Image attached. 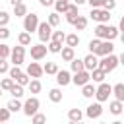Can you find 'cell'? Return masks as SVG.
I'll list each match as a JSON object with an SVG mask.
<instances>
[{"label": "cell", "instance_id": "7c38bea8", "mask_svg": "<svg viewBox=\"0 0 124 124\" xmlns=\"http://www.w3.org/2000/svg\"><path fill=\"white\" fill-rule=\"evenodd\" d=\"M54 76H56V83H58L60 87H66V85L72 83V74H70L68 70H58Z\"/></svg>", "mask_w": 124, "mask_h": 124}, {"label": "cell", "instance_id": "ac0fdd59", "mask_svg": "<svg viewBox=\"0 0 124 124\" xmlns=\"http://www.w3.org/2000/svg\"><path fill=\"white\" fill-rule=\"evenodd\" d=\"M89 78H91L95 83H101V81H105V79H107V74H105L101 68H95V70H91V72H89Z\"/></svg>", "mask_w": 124, "mask_h": 124}, {"label": "cell", "instance_id": "816d5d0a", "mask_svg": "<svg viewBox=\"0 0 124 124\" xmlns=\"http://www.w3.org/2000/svg\"><path fill=\"white\" fill-rule=\"evenodd\" d=\"M19 2H23V0H10V4H12V6H16V4H19Z\"/></svg>", "mask_w": 124, "mask_h": 124}, {"label": "cell", "instance_id": "d6a6232c", "mask_svg": "<svg viewBox=\"0 0 124 124\" xmlns=\"http://www.w3.org/2000/svg\"><path fill=\"white\" fill-rule=\"evenodd\" d=\"M46 23H48L50 27H58V25H60V14H56V12L48 14V17H46Z\"/></svg>", "mask_w": 124, "mask_h": 124}, {"label": "cell", "instance_id": "ba28073f", "mask_svg": "<svg viewBox=\"0 0 124 124\" xmlns=\"http://www.w3.org/2000/svg\"><path fill=\"white\" fill-rule=\"evenodd\" d=\"M23 58H25V46L17 45V46H14L10 50V60H12L14 66H21L23 64Z\"/></svg>", "mask_w": 124, "mask_h": 124}, {"label": "cell", "instance_id": "7dc6e473", "mask_svg": "<svg viewBox=\"0 0 124 124\" xmlns=\"http://www.w3.org/2000/svg\"><path fill=\"white\" fill-rule=\"evenodd\" d=\"M10 70V64H8V60L6 58H0V74H6Z\"/></svg>", "mask_w": 124, "mask_h": 124}, {"label": "cell", "instance_id": "d4e9b609", "mask_svg": "<svg viewBox=\"0 0 124 124\" xmlns=\"http://www.w3.org/2000/svg\"><path fill=\"white\" fill-rule=\"evenodd\" d=\"M54 10H56V14H64L66 10H68V6H70V0H54Z\"/></svg>", "mask_w": 124, "mask_h": 124}, {"label": "cell", "instance_id": "e0dca14e", "mask_svg": "<svg viewBox=\"0 0 124 124\" xmlns=\"http://www.w3.org/2000/svg\"><path fill=\"white\" fill-rule=\"evenodd\" d=\"M58 54H62V60H64V62H70V60L76 58V48H72V46H62V50H60Z\"/></svg>", "mask_w": 124, "mask_h": 124}, {"label": "cell", "instance_id": "f35d334b", "mask_svg": "<svg viewBox=\"0 0 124 124\" xmlns=\"http://www.w3.org/2000/svg\"><path fill=\"white\" fill-rule=\"evenodd\" d=\"M64 37H66V33H64V31H52V35H50V41L64 43Z\"/></svg>", "mask_w": 124, "mask_h": 124}, {"label": "cell", "instance_id": "d6986e66", "mask_svg": "<svg viewBox=\"0 0 124 124\" xmlns=\"http://www.w3.org/2000/svg\"><path fill=\"white\" fill-rule=\"evenodd\" d=\"M108 110H110L114 116H118V114H122V110H124V103L114 99V101H110V103H108Z\"/></svg>", "mask_w": 124, "mask_h": 124}, {"label": "cell", "instance_id": "30bf717a", "mask_svg": "<svg viewBox=\"0 0 124 124\" xmlns=\"http://www.w3.org/2000/svg\"><path fill=\"white\" fill-rule=\"evenodd\" d=\"M25 74H27L31 79H39V78L43 76V66H41L39 62H29V64H27Z\"/></svg>", "mask_w": 124, "mask_h": 124}, {"label": "cell", "instance_id": "3957f363", "mask_svg": "<svg viewBox=\"0 0 124 124\" xmlns=\"http://www.w3.org/2000/svg\"><path fill=\"white\" fill-rule=\"evenodd\" d=\"M110 93H112V85H108L107 81H101L97 87H95V99H97V103H105V101H108V97H110Z\"/></svg>", "mask_w": 124, "mask_h": 124}, {"label": "cell", "instance_id": "836d02e7", "mask_svg": "<svg viewBox=\"0 0 124 124\" xmlns=\"http://www.w3.org/2000/svg\"><path fill=\"white\" fill-rule=\"evenodd\" d=\"M70 68H72L74 74H76V72H81V70H83V60H81V58H74V60H70Z\"/></svg>", "mask_w": 124, "mask_h": 124}, {"label": "cell", "instance_id": "c3c4849f", "mask_svg": "<svg viewBox=\"0 0 124 124\" xmlns=\"http://www.w3.org/2000/svg\"><path fill=\"white\" fill-rule=\"evenodd\" d=\"M91 8H103V4H105V0H85Z\"/></svg>", "mask_w": 124, "mask_h": 124}, {"label": "cell", "instance_id": "83f0119b", "mask_svg": "<svg viewBox=\"0 0 124 124\" xmlns=\"http://www.w3.org/2000/svg\"><path fill=\"white\" fill-rule=\"evenodd\" d=\"M48 99H50L52 103H60V101H62V89H60V87L50 89V91H48Z\"/></svg>", "mask_w": 124, "mask_h": 124}, {"label": "cell", "instance_id": "484cf974", "mask_svg": "<svg viewBox=\"0 0 124 124\" xmlns=\"http://www.w3.org/2000/svg\"><path fill=\"white\" fill-rule=\"evenodd\" d=\"M17 43H19L21 46H29V45H31V33L21 31V33L17 35Z\"/></svg>", "mask_w": 124, "mask_h": 124}, {"label": "cell", "instance_id": "6da1fadb", "mask_svg": "<svg viewBox=\"0 0 124 124\" xmlns=\"http://www.w3.org/2000/svg\"><path fill=\"white\" fill-rule=\"evenodd\" d=\"M118 33H120V29L114 25H108V23H99L95 27V37L101 41H114L118 37Z\"/></svg>", "mask_w": 124, "mask_h": 124}, {"label": "cell", "instance_id": "f6af8a7d", "mask_svg": "<svg viewBox=\"0 0 124 124\" xmlns=\"http://www.w3.org/2000/svg\"><path fill=\"white\" fill-rule=\"evenodd\" d=\"M103 8H105V10H108V12H112V10L116 8V0H105Z\"/></svg>", "mask_w": 124, "mask_h": 124}, {"label": "cell", "instance_id": "7a4b0ae2", "mask_svg": "<svg viewBox=\"0 0 124 124\" xmlns=\"http://www.w3.org/2000/svg\"><path fill=\"white\" fill-rule=\"evenodd\" d=\"M118 64H120V60H118V56H116V54H107V56H103V58L99 60V66H97V68H101V70L108 76V74H110Z\"/></svg>", "mask_w": 124, "mask_h": 124}, {"label": "cell", "instance_id": "74e56055", "mask_svg": "<svg viewBox=\"0 0 124 124\" xmlns=\"http://www.w3.org/2000/svg\"><path fill=\"white\" fill-rule=\"evenodd\" d=\"M12 85H14V79H12V78H4V79H0V89H2V91H10Z\"/></svg>", "mask_w": 124, "mask_h": 124}, {"label": "cell", "instance_id": "603a6c76", "mask_svg": "<svg viewBox=\"0 0 124 124\" xmlns=\"http://www.w3.org/2000/svg\"><path fill=\"white\" fill-rule=\"evenodd\" d=\"M81 95H83L85 99H91V97L95 95V85H93L91 81H87L85 85H81Z\"/></svg>", "mask_w": 124, "mask_h": 124}, {"label": "cell", "instance_id": "d590c367", "mask_svg": "<svg viewBox=\"0 0 124 124\" xmlns=\"http://www.w3.org/2000/svg\"><path fill=\"white\" fill-rule=\"evenodd\" d=\"M31 124H46V116L43 114V112H35L33 116H31Z\"/></svg>", "mask_w": 124, "mask_h": 124}, {"label": "cell", "instance_id": "5bb4252c", "mask_svg": "<svg viewBox=\"0 0 124 124\" xmlns=\"http://www.w3.org/2000/svg\"><path fill=\"white\" fill-rule=\"evenodd\" d=\"M112 52H114V45H112V41H101V45H99L95 56H107V54H112Z\"/></svg>", "mask_w": 124, "mask_h": 124}, {"label": "cell", "instance_id": "4dcf8cb0", "mask_svg": "<svg viewBox=\"0 0 124 124\" xmlns=\"http://www.w3.org/2000/svg\"><path fill=\"white\" fill-rule=\"evenodd\" d=\"M10 93H12L14 99H21V97H23V85H17V83L14 81V85L10 87Z\"/></svg>", "mask_w": 124, "mask_h": 124}, {"label": "cell", "instance_id": "52a82bcc", "mask_svg": "<svg viewBox=\"0 0 124 124\" xmlns=\"http://www.w3.org/2000/svg\"><path fill=\"white\" fill-rule=\"evenodd\" d=\"M37 35H39V41L45 45L50 41V35H52V27L46 23V21H39V27H37Z\"/></svg>", "mask_w": 124, "mask_h": 124}, {"label": "cell", "instance_id": "681fc988", "mask_svg": "<svg viewBox=\"0 0 124 124\" xmlns=\"http://www.w3.org/2000/svg\"><path fill=\"white\" fill-rule=\"evenodd\" d=\"M39 4L46 8V6H52V4H54V0H39Z\"/></svg>", "mask_w": 124, "mask_h": 124}, {"label": "cell", "instance_id": "9f6ffc18", "mask_svg": "<svg viewBox=\"0 0 124 124\" xmlns=\"http://www.w3.org/2000/svg\"><path fill=\"white\" fill-rule=\"evenodd\" d=\"M0 97H2V89H0Z\"/></svg>", "mask_w": 124, "mask_h": 124}, {"label": "cell", "instance_id": "60d3db41", "mask_svg": "<svg viewBox=\"0 0 124 124\" xmlns=\"http://www.w3.org/2000/svg\"><path fill=\"white\" fill-rule=\"evenodd\" d=\"M10 50H12V48H10L8 45L0 43V58H6V60H8V58H10Z\"/></svg>", "mask_w": 124, "mask_h": 124}, {"label": "cell", "instance_id": "9a60e30c", "mask_svg": "<svg viewBox=\"0 0 124 124\" xmlns=\"http://www.w3.org/2000/svg\"><path fill=\"white\" fill-rule=\"evenodd\" d=\"M78 16H79V6H76V4H72V2H70L68 10L64 12V17H66V21H68V23H74V21L78 19Z\"/></svg>", "mask_w": 124, "mask_h": 124}, {"label": "cell", "instance_id": "4316f807", "mask_svg": "<svg viewBox=\"0 0 124 124\" xmlns=\"http://www.w3.org/2000/svg\"><path fill=\"white\" fill-rule=\"evenodd\" d=\"M56 72H58V64L56 62H46L43 66V74H46V76H54Z\"/></svg>", "mask_w": 124, "mask_h": 124}, {"label": "cell", "instance_id": "ab89813d", "mask_svg": "<svg viewBox=\"0 0 124 124\" xmlns=\"http://www.w3.org/2000/svg\"><path fill=\"white\" fill-rule=\"evenodd\" d=\"M99 45H101V39H97V37H95V39H91V41H89V52H91V54H95V52H97V48H99Z\"/></svg>", "mask_w": 124, "mask_h": 124}, {"label": "cell", "instance_id": "8d00e7d4", "mask_svg": "<svg viewBox=\"0 0 124 124\" xmlns=\"http://www.w3.org/2000/svg\"><path fill=\"white\" fill-rule=\"evenodd\" d=\"M29 79H31V78H29V76H27L25 72H21V74H19V76H17V78H16L14 81H16L17 85H23V87H25V85L29 83Z\"/></svg>", "mask_w": 124, "mask_h": 124}, {"label": "cell", "instance_id": "bcb514c9", "mask_svg": "<svg viewBox=\"0 0 124 124\" xmlns=\"http://www.w3.org/2000/svg\"><path fill=\"white\" fill-rule=\"evenodd\" d=\"M8 37H10V29H8L6 25H0V39H2V41H6Z\"/></svg>", "mask_w": 124, "mask_h": 124}, {"label": "cell", "instance_id": "1f68e13d", "mask_svg": "<svg viewBox=\"0 0 124 124\" xmlns=\"http://www.w3.org/2000/svg\"><path fill=\"white\" fill-rule=\"evenodd\" d=\"M25 14H27V6H25L23 2H19V4L14 6V16H16V17H23Z\"/></svg>", "mask_w": 124, "mask_h": 124}, {"label": "cell", "instance_id": "f5cc1de1", "mask_svg": "<svg viewBox=\"0 0 124 124\" xmlns=\"http://www.w3.org/2000/svg\"><path fill=\"white\" fill-rule=\"evenodd\" d=\"M110 124H124V122H120V120H114V122H110Z\"/></svg>", "mask_w": 124, "mask_h": 124}, {"label": "cell", "instance_id": "5b68a950", "mask_svg": "<svg viewBox=\"0 0 124 124\" xmlns=\"http://www.w3.org/2000/svg\"><path fill=\"white\" fill-rule=\"evenodd\" d=\"M39 107H41V103H39V99L33 95V97H29V99H25V103L21 105V110H23V114L25 116H33L37 110H39Z\"/></svg>", "mask_w": 124, "mask_h": 124}, {"label": "cell", "instance_id": "277c9868", "mask_svg": "<svg viewBox=\"0 0 124 124\" xmlns=\"http://www.w3.org/2000/svg\"><path fill=\"white\" fill-rule=\"evenodd\" d=\"M89 17L93 21H97V23H108L110 21V12L105 10V8H91Z\"/></svg>", "mask_w": 124, "mask_h": 124}, {"label": "cell", "instance_id": "f907efd6", "mask_svg": "<svg viewBox=\"0 0 124 124\" xmlns=\"http://www.w3.org/2000/svg\"><path fill=\"white\" fill-rule=\"evenodd\" d=\"M72 4H76V6H81V4H85V0H72Z\"/></svg>", "mask_w": 124, "mask_h": 124}, {"label": "cell", "instance_id": "7402d4cb", "mask_svg": "<svg viewBox=\"0 0 124 124\" xmlns=\"http://www.w3.org/2000/svg\"><path fill=\"white\" fill-rule=\"evenodd\" d=\"M83 118V110L81 108H70L68 110V120L70 122H79Z\"/></svg>", "mask_w": 124, "mask_h": 124}, {"label": "cell", "instance_id": "7bdbcfd3", "mask_svg": "<svg viewBox=\"0 0 124 124\" xmlns=\"http://www.w3.org/2000/svg\"><path fill=\"white\" fill-rule=\"evenodd\" d=\"M8 21H10V14L0 10V25H8Z\"/></svg>", "mask_w": 124, "mask_h": 124}, {"label": "cell", "instance_id": "8fae6325", "mask_svg": "<svg viewBox=\"0 0 124 124\" xmlns=\"http://www.w3.org/2000/svg\"><path fill=\"white\" fill-rule=\"evenodd\" d=\"M101 114H103V103H91V105L85 108V116L91 118V120H93V118H99Z\"/></svg>", "mask_w": 124, "mask_h": 124}, {"label": "cell", "instance_id": "11a10c76", "mask_svg": "<svg viewBox=\"0 0 124 124\" xmlns=\"http://www.w3.org/2000/svg\"><path fill=\"white\" fill-rule=\"evenodd\" d=\"M99 124H107V122H99Z\"/></svg>", "mask_w": 124, "mask_h": 124}, {"label": "cell", "instance_id": "ee69618b", "mask_svg": "<svg viewBox=\"0 0 124 124\" xmlns=\"http://www.w3.org/2000/svg\"><path fill=\"white\" fill-rule=\"evenodd\" d=\"M10 114H12V112H10L8 108H0V122H8V120H10Z\"/></svg>", "mask_w": 124, "mask_h": 124}, {"label": "cell", "instance_id": "ffe728a7", "mask_svg": "<svg viewBox=\"0 0 124 124\" xmlns=\"http://www.w3.org/2000/svg\"><path fill=\"white\" fill-rule=\"evenodd\" d=\"M64 43H66V46L76 48V46L79 45V35H78V33H70V35H66V37H64Z\"/></svg>", "mask_w": 124, "mask_h": 124}, {"label": "cell", "instance_id": "2e32d148", "mask_svg": "<svg viewBox=\"0 0 124 124\" xmlns=\"http://www.w3.org/2000/svg\"><path fill=\"white\" fill-rule=\"evenodd\" d=\"M83 60V70H87V72H91V70H95L97 66H99V58L95 56V54H87L85 58H81Z\"/></svg>", "mask_w": 124, "mask_h": 124}, {"label": "cell", "instance_id": "6f0895ef", "mask_svg": "<svg viewBox=\"0 0 124 124\" xmlns=\"http://www.w3.org/2000/svg\"><path fill=\"white\" fill-rule=\"evenodd\" d=\"M0 124H6V122H0Z\"/></svg>", "mask_w": 124, "mask_h": 124}, {"label": "cell", "instance_id": "db71d44e", "mask_svg": "<svg viewBox=\"0 0 124 124\" xmlns=\"http://www.w3.org/2000/svg\"><path fill=\"white\" fill-rule=\"evenodd\" d=\"M68 124H83V122H81V120H79V122H68Z\"/></svg>", "mask_w": 124, "mask_h": 124}, {"label": "cell", "instance_id": "9c48e42d", "mask_svg": "<svg viewBox=\"0 0 124 124\" xmlns=\"http://www.w3.org/2000/svg\"><path fill=\"white\" fill-rule=\"evenodd\" d=\"M46 46L43 45V43H39V45H31V58L35 60V62H39V60H43L45 56H46Z\"/></svg>", "mask_w": 124, "mask_h": 124}, {"label": "cell", "instance_id": "44dd1931", "mask_svg": "<svg viewBox=\"0 0 124 124\" xmlns=\"http://www.w3.org/2000/svg\"><path fill=\"white\" fill-rule=\"evenodd\" d=\"M110 95H114L116 101H122V103H124V83L112 85V93H110Z\"/></svg>", "mask_w": 124, "mask_h": 124}, {"label": "cell", "instance_id": "f546056e", "mask_svg": "<svg viewBox=\"0 0 124 124\" xmlns=\"http://www.w3.org/2000/svg\"><path fill=\"white\" fill-rule=\"evenodd\" d=\"M27 87H29V91H31L33 95H35V93H41V89H43V85H41V79H29Z\"/></svg>", "mask_w": 124, "mask_h": 124}, {"label": "cell", "instance_id": "f1b7e54d", "mask_svg": "<svg viewBox=\"0 0 124 124\" xmlns=\"http://www.w3.org/2000/svg\"><path fill=\"white\" fill-rule=\"evenodd\" d=\"M72 25L76 27V31H83V29L87 27V17H85V16H78V19H76Z\"/></svg>", "mask_w": 124, "mask_h": 124}, {"label": "cell", "instance_id": "b9f144b4", "mask_svg": "<svg viewBox=\"0 0 124 124\" xmlns=\"http://www.w3.org/2000/svg\"><path fill=\"white\" fill-rule=\"evenodd\" d=\"M8 74H10V78H12V79H16V78L21 74V68H19V66H14V68H10V70H8Z\"/></svg>", "mask_w": 124, "mask_h": 124}, {"label": "cell", "instance_id": "8992f818", "mask_svg": "<svg viewBox=\"0 0 124 124\" xmlns=\"http://www.w3.org/2000/svg\"><path fill=\"white\" fill-rule=\"evenodd\" d=\"M37 27H39V16L37 14H25L23 16V31H27V33H33V31H37Z\"/></svg>", "mask_w": 124, "mask_h": 124}, {"label": "cell", "instance_id": "cb8c5ba5", "mask_svg": "<svg viewBox=\"0 0 124 124\" xmlns=\"http://www.w3.org/2000/svg\"><path fill=\"white\" fill-rule=\"evenodd\" d=\"M21 105H23V103H21L19 99H14V97H12V99L8 101V105H6V108H8L10 112H17V110H21Z\"/></svg>", "mask_w": 124, "mask_h": 124}, {"label": "cell", "instance_id": "4fadbf2b", "mask_svg": "<svg viewBox=\"0 0 124 124\" xmlns=\"http://www.w3.org/2000/svg\"><path fill=\"white\" fill-rule=\"evenodd\" d=\"M87 81H91V78H89V72L87 70H81V72H76L74 76H72V83L74 85H85Z\"/></svg>", "mask_w": 124, "mask_h": 124}, {"label": "cell", "instance_id": "e575fe53", "mask_svg": "<svg viewBox=\"0 0 124 124\" xmlns=\"http://www.w3.org/2000/svg\"><path fill=\"white\" fill-rule=\"evenodd\" d=\"M46 50H48V52H52V54H58V52L62 50V43H56V41H48V46H46Z\"/></svg>", "mask_w": 124, "mask_h": 124}]
</instances>
